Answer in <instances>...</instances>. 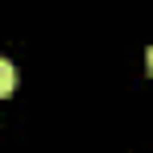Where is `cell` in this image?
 Segmentation results:
<instances>
[{"instance_id":"6da1fadb","label":"cell","mask_w":153,"mask_h":153,"mask_svg":"<svg viewBox=\"0 0 153 153\" xmlns=\"http://www.w3.org/2000/svg\"><path fill=\"white\" fill-rule=\"evenodd\" d=\"M13 87H17V71H13V62H8V58H0V100H8V95H13Z\"/></svg>"}]
</instances>
